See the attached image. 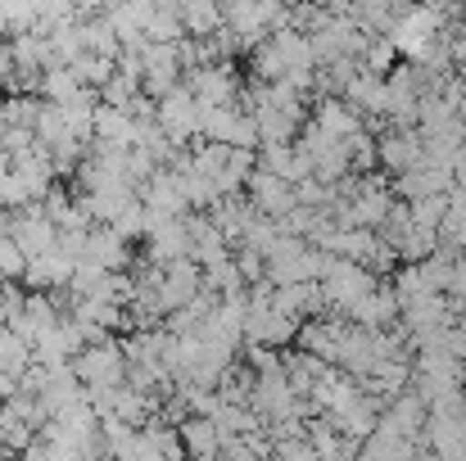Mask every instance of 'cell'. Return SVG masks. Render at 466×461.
I'll list each match as a JSON object with an SVG mask.
<instances>
[{"label": "cell", "mask_w": 466, "mask_h": 461, "mask_svg": "<svg viewBox=\"0 0 466 461\" xmlns=\"http://www.w3.org/2000/svg\"><path fill=\"white\" fill-rule=\"evenodd\" d=\"M272 453H277V461H321V457H317V448L309 444V435H299V439H286V444H277Z\"/></svg>", "instance_id": "ffe728a7"}, {"label": "cell", "mask_w": 466, "mask_h": 461, "mask_svg": "<svg viewBox=\"0 0 466 461\" xmlns=\"http://www.w3.org/2000/svg\"><path fill=\"white\" fill-rule=\"evenodd\" d=\"M449 299H453V304H466V254H458V263H453V281H449Z\"/></svg>", "instance_id": "44dd1931"}, {"label": "cell", "mask_w": 466, "mask_h": 461, "mask_svg": "<svg viewBox=\"0 0 466 461\" xmlns=\"http://www.w3.org/2000/svg\"><path fill=\"white\" fill-rule=\"evenodd\" d=\"M199 118H204V105L190 95V86H177V91H167V95L158 100V127H163V136H167L177 150L199 136Z\"/></svg>", "instance_id": "7a4b0ae2"}, {"label": "cell", "mask_w": 466, "mask_h": 461, "mask_svg": "<svg viewBox=\"0 0 466 461\" xmlns=\"http://www.w3.org/2000/svg\"><path fill=\"white\" fill-rule=\"evenodd\" d=\"M73 376H77L86 389H96V385H123V380H127V353H123V344H114V339L86 344V348L73 357Z\"/></svg>", "instance_id": "6da1fadb"}, {"label": "cell", "mask_w": 466, "mask_h": 461, "mask_svg": "<svg viewBox=\"0 0 466 461\" xmlns=\"http://www.w3.org/2000/svg\"><path fill=\"white\" fill-rule=\"evenodd\" d=\"M412 461H440V453L431 448V453H417V457H412Z\"/></svg>", "instance_id": "7402d4cb"}, {"label": "cell", "mask_w": 466, "mask_h": 461, "mask_svg": "<svg viewBox=\"0 0 466 461\" xmlns=\"http://www.w3.org/2000/svg\"><path fill=\"white\" fill-rule=\"evenodd\" d=\"M376 158L385 163V172L403 176V172H412V167L426 163V141H421L417 127H390V132L376 141Z\"/></svg>", "instance_id": "52a82bcc"}, {"label": "cell", "mask_w": 466, "mask_h": 461, "mask_svg": "<svg viewBox=\"0 0 466 461\" xmlns=\"http://www.w3.org/2000/svg\"><path fill=\"white\" fill-rule=\"evenodd\" d=\"M258 167H268V172H277V176H286V181H309L312 176V154L304 145H263L258 150Z\"/></svg>", "instance_id": "4fadbf2b"}, {"label": "cell", "mask_w": 466, "mask_h": 461, "mask_svg": "<svg viewBox=\"0 0 466 461\" xmlns=\"http://www.w3.org/2000/svg\"><path fill=\"white\" fill-rule=\"evenodd\" d=\"M96 141H109V145H132V141H137V118H132L127 109L100 105V109H96Z\"/></svg>", "instance_id": "5bb4252c"}, {"label": "cell", "mask_w": 466, "mask_h": 461, "mask_svg": "<svg viewBox=\"0 0 466 461\" xmlns=\"http://www.w3.org/2000/svg\"><path fill=\"white\" fill-rule=\"evenodd\" d=\"M5 167H9V154H5V145H0V172H5Z\"/></svg>", "instance_id": "603a6c76"}, {"label": "cell", "mask_w": 466, "mask_h": 461, "mask_svg": "<svg viewBox=\"0 0 466 461\" xmlns=\"http://www.w3.org/2000/svg\"><path fill=\"white\" fill-rule=\"evenodd\" d=\"M245 190H249V204H254L263 217L286 222V217L299 208V185L286 181V176H277V172H268V167H254V176H249Z\"/></svg>", "instance_id": "5b68a950"}, {"label": "cell", "mask_w": 466, "mask_h": 461, "mask_svg": "<svg viewBox=\"0 0 466 461\" xmlns=\"http://www.w3.org/2000/svg\"><path fill=\"white\" fill-rule=\"evenodd\" d=\"M181 86H190V95H195L204 109L236 105V95H240V77H236L231 59H218V64H199V68H190Z\"/></svg>", "instance_id": "277c9868"}, {"label": "cell", "mask_w": 466, "mask_h": 461, "mask_svg": "<svg viewBox=\"0 0 466 461\" xmlns=\"http://www.w3.org/2000/svg\"><path fill=\"white\" fill-rule=\"evenodd\" d=\"M5 231L14 236V245H18L27 258H41V254L59 249V226L46 217L41 204H27V208L9 213V217H5Z\"/></svg>", "instance_id": "3957f363"}, {"label": "cell", "mask_w": 466, "mask_h": 461, "mask_svg": "<svg viewBox=\"0 0 466 461\" xmlns=\"http://www.w3.org/2000/svg\"><path fill=\"white\" fill-rule=\"evenodd\" d=\"M46 100L41 95H9L0 105V127H18V132H36Z\"/></svg>", "instance_id": "2e32d148"}, {"label": "cell", "mask_w": 466, "mask_h": 461, "mask_svg": "<svg viewBox=\"0 0 466 461\" xmlns=\"http://www.w3.org/2000/svg\"><path fill=\"white\" fill-rule=\"evenodd\" d=\"M177 435H181V448H186L190 461H208L222 453V430H218L213 416H186L177 426Z\"/></svg>", "instance_id": "7c38bea8"}, {"label": "cell", "mask_w": 466, "mask_h": 461, "mask_svg": "<svg viewBox=\"0 0 466 461\" xmlns=\"http://www.w3.org/2000/svg\"><path fill=\"white\" fill-rule=\"evenodd\" d=\"M73 272H77V258H68L64 249H50L41 258H27L23 286L27 290H41V295H59V290L73 286Z\"/></svg>", "instance_id": "9c48e42d"}, {"label": "cell", "mask_w": 466, "mask_h": 461, "mask_svg": "<svg viewBox=\"0 0 466 461\" xmlns=\"http://www.w3.org/2000/svg\"><path fill=\"white\" fill-rule=\"evenodd\" d=\"M82 91H91L68 64H59V68H50L46 77H41V100H50V105H73Z\"/></svg>", "instance_id": "9a60e30c"}, {"label": "cell", "mask_w": 466, "mask_h": 461, "mask_svg": "<svg viewBox=\"0 0 466 461\" xmlns=\"http://www.w3.org/2000/svg\"><path fill=\"white\" fill-rule=\"evenodd\" d=\"M137 95H141V82H137V77H127L123 68L100 86V105H114V109H132V100H137Z\"/></svg>", "instance_id": "ac0fdd59"}, {"label": "cell", "mask_w": 466, "mask_h": 461, "mask_svg": "<svg viewBox=\"0 0 466 461\" xmlns=\"http://www.w3.org/2000/svg\"><path fill=\"white\" fill-rule=\"evenodd\" d=\"M82 258L100 263L105 272H127V267H132V258H127V240H123L114 226H105V222H96V226L86 231V254H82Z\"/></svg>", "instance_id": "8fae6325"}, {"label": "cell", "mask_w": 466, "mask_h": 461, "mask_svg": "<svg viewBox=\"0 0 466 461\" xmlns=\"http://www.w3.org/2000/svg\"><path fill=\"white\" fill-rule=\"evenodd\" d=\"M349 335H353V321H344V316H312V321L299 326V348L312 353V357H321V362H330V366H339L344 348H349Z\"/></svg>", "instance_id": "8992f818"}, {"label": "cell", "mask_w": 466, "mask_h": 461, "mask_svg": "<svg viewBox=\"0 0 466 461\" xmlns=\"http://www.w3.org/2000/svg\"><path fill=\"white\" fill-rule=\"evenodd\" d=\"M158 295H163V307H167V312L190 307L199 295H204V267H199L195 258H177V263H167V267H163V286H158Z\"/></svg>", "instance_id": "ba28073f"}, {"label": "cell", "mask_w": 466, "mask_h": 461, "mask_svg": "<svg viewBox=\"0 0 466 461\" xmlns=\"http://www.w3.org/2000/svg\"><path fill=\"white\" fill-rule=\"evenodd\" d=\"M141 199H146V208L158 213V217H186V208H190L186 185H181V176H177L172 167H158L155 176L141 185Z\"/></svg>", "instance_id": "30bf717a"}, {"label": "cell", "mask_w": 466, "mask_h": 461, "mask_svg": "<svg viewBox=\"0 0 466 461\" xmlns=\"http://www.w3.org/2000/svg\"><path fill=\"white\" fill-rule=\"evenodd\" d=\"M68 68H73V73H77V77H82L91 91H100V86H105V82L118 73V59H114V55H96V50H86V55H82V59H73Z\"/></svg>", "instance_id": "e0dca14e"}, {"label": "cell", "mask_w": 466, "mask_h": 461, "mask_svg": "<svg viewBox=\"0 0 466 461\" xmlns=\"http://www.w3.org/2000/svg\"><path fill=\"white\" fill-rule=\"evenodd\" d=\"M23 272H27V254L14 245L9 231H0V281H23Z\"/></svg>", "instance_id": "d6986e66"}]
</instances>
